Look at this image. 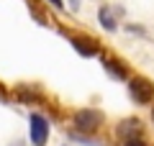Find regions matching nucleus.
<instances>
[{
	"label": "nucleus",
	"instance_id": "nucleus-1",
	"mask_svg": "<svg viewBox=\"0 0 154 146\" xmlns=\"http://www.w3.org/2000/svg\"><path fill=\"white\" fill-rule=\"evenodd\" d=\"M128 95H131L134 103L146 105L154 100V82L146 80V77H131L128 80Z\"/></svg>",
	"mask_w": 154,
	"mask_h": 146
},
{
	"label": "nucleus",
	"instance_id": "nucleus-2",
	"mask_svg": "<svg viewBox=\"0 0 154 146\" xmlns=\"http://www.w3.org/2000/svg\"><path fill=\"white\" fill-rule=\"evenodd\" d=\"M100 123H103V115H100L98 110H80V113L75 115V126H77V131H82V133L98 131Z\"/></svg>",
	"mask_w": 154,
	"mask_h": 146
},
{
	"label": "nucleus",
	"instance_id": "nucleus-3",
	"mask_svg": "<svg viewBox=\"0 0 154 146\" xmlns=\"http://www.w3.org/2000/svg\"><path fill=\"white\" fill-rule=\"evenodd\" d=\"M46 136H49V123L44 120V115H31V141L36 146H44Z\"/></svg>",
	"mask_w": 154,
	"mask_h": 146
},
{
	"label": "nucleus",
	"instance_id": "nucleus-4",
	"mask_svg": "<svg viewBox=\"0 0 154 146\" xmlns=\"http://www.w3.org/2000/svg\"><path fill=\"white\" fill-rule=\"evenodd\" d=\"M118 136L121 138H136V136H144V123L139 118H126L118 123Z\"/></svg>",
	"mask_w": 154,
	"mask_h": 146
},
{
	"label": "nucleus",
	"instance_id": "nucleus-5",
	"mask_svg": "<svg viewBox=\"0 0 154 146\" xmlns=\"http://www.w3.org/2000/svg\"><path fill=\"white\" fill-rule=\"evenodd\" d=\"M69 41H72V46L80 51V56H95L98 54V44L90 41V38H85V36H72Z\"/></svg>",
	"mask_w": 154,
	"mask_h": 146
},
{
	"label": "nucleus",
	"instance_id": "nucleus-6",
	"mask_svg": "<svg viewBox=\"0 0 154 146\" xmlns=\"http://www.w3.org/2000/svg\"><path fill=\"white\" fill-rule=\"evenodd\" d=\"M103 67L116 77V80H126V77H128V69L123 67V62L113 59V56H103Z\"/></svg>",
	"mask_w": 154,
	"mask_h": 146
},
{
	"label": "nucleus",
	"instance_id": "nucleus-7",
	"mask_svg": "<svg viewBox=\"0 0 154 146\" xmlns=\"http://www.w3.org/2000/svg\"><path fill=\"white\" fill-rule=\"evenodd\" d=\"M98 21H100V26H103L105 31H116V28H118V23H116L113 13H110L108 8H100L98 11Z\"/></svg>",
	"mask_w": 154,
	"mask_h": 146
},
{
	"label": "nucleus",
	"instance_id": "nucleus-8",
	"mask_svg": "<svg viewBox=\"0 0 154 146\" xmlns=\"http://www.w3.org/2000/svg\"><path fill=\"white\" fill-rule=\"evenodd\" d=\"M123 146H149V144L144 141V136H136V138H128V141H123Z\"/></svg>",
	"mask_w": 154,
	"mask_h": 146
},
{
	"label": "nucleus",
	"instance_id": "nucleus-9",
	"mask_svg": "<svg viewBox=\"0 0 154 146\" xmlns=\"http://www.w3.org/2000/svg\"><path fill=\"white\" fill-rule=\"evenodd\" d=\"M128 31H131V33H141V36H144V26H136V23H131Z\"/></svg>",
	"mask_w": 154,
	"mask_h": 146
},
{
	"label": "nucleus",
	"instance_id": "nucleus-10",
	"mask_svg": "<svg viewBox=\"0 0 154 146\" xmlns=\"http://www.w3.org/2000/svg\"><path fill=\"white\" fill-rule=\"evenodd\" d=\"M49 3H51L54 8H64V3H62V0H49Z\"/></svg>",
	"mask_w": 154,
	"mask_h": 146
},
{
	"label": "nucleus",
	"instance_id": "nucleus-11",
	"mask_svg": "<svg viewBox=\"0 0 154 146\" xmlns=\"http://www.w3.org/2000/svg\"><path fill=\"white\" fill-rule=\"evenodd\" d=\"M152 123H154V108H152Z\"/></svg>",
	"mask_w": 154,
	"mask_h": 146
}]
</instances>
